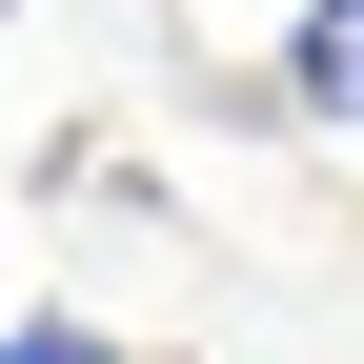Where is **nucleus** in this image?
Wrapping results in <instances>:
<instances>
[{"mask_svg": "<svg viewBox=\"0 0 364 364\" xmlns=\"http://www.w3.org/2000/svg\"><path fill=\"white\" fill-rule=\"evenodd\" d=\"M284 122H364V0H304L284 21Z\"/></svg>", "mask_w": 364, "mask_h": 364, "instance_id": "1", "label": "nucleus"}, {"mask_svg": "<svg viewBox=\"0 0 364 364\" xmlns=\"http://www.w3.org/2000/svg\"><path fill=\"white\" fill-rule=\"evenodd\" d=\"M0 364H142L102 304H0Z\"/></svg>", "mask_w": 364, "mask_h": 364, "instance_id": "2", "label": "nucleus"}]
</instances>
